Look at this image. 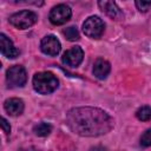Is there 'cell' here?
Segmentation results:
<instances>
[{
  "mask_svg": "<svg viewBox=\"0 0 151 151\" xmlns=\"http://www.w3.org/2000/svg\"><path fill=\"white\" fill-rule=\"evenodd\" d=\"M66 124L72 132L81 137H98L111 131L113 120L98 107H74L66 113Z\"/></svg>",
  "mask_w": 151,
  "mask_h": 151,
  "instance_id": "obj_1",
  "label": "cell"
},
{
  "mask_svg": "<svg viewBox=\"0 0 151 151\" xmlns=\"http://www.w3.org/2000/svg\"><path fill=\"white\" fill-rule=\"evenodd\" d=\"M33 88L41 94H48L57 90L59 81L57 77L51 72H38L34 74L33 80Z\"/></svg>",
  "mask_w": 151,
  "mask_h": 151,
  "instance_id": "obj_2",
  "label": "cell"
},
{
  "mask_svg": "<svg viewBox=\"0 0 151 151\" xmlns=\"http://www.w3.org/2000/svg\"><path fill=\"white\" fill-rule=\"evenodd\" d=\"M38 20V15L28 9L17 12L9 17V24L19 29H26L33 26Z\"/></svg>",
  "mask_w": 151,
  "mask_h": 151,
  "instance_id": "obj_3",
  "label": "cell"
},
{
  "mask_svg": "<svg viewBox=\"0 0 151 151\" xmlns=\"http://www.w3.org/2000/svg\"><path fill=\"white\" fill-rule=\"evenodd\" d=\"M104 28H105L104 21L97 15L88 17L85 20V22L83 24V31H84L85 35L88 38H92V39L100 38L104 33Z\"/></svg>",
  "mask_w": 151,
  "mask_h": 151,
  "instance_id": "obj_4",
  "label": "cell"
},
{
  "mask_svg": "<svg viewBox=\"0 0 151 151\" xmlns=\"http://www.w3.org/2000/svg\"><path fill=\"white\" fill-rule=\"evenodd\" d=\"M6 81L8 87H22L27 81L26 70L20 65H14L9 67L6 72Z\"/></svg>",
  "mask_w": 151,
  "mask_h": 151,
  "instance_id": "obj_5",
  "label": "cell"
},
{
  "mask_svg": "<svg viewBox=\"0 0 151 151\" xmlns=\"http://www.w3.org/2000/svg\"><path fill=\"white\" fill-rule=\"evenodd\" d=\"M71 15H72L71 8L65 4H60V5L54 6L51 9L48 18L53 25H63L70 20Z\"/></svg>",
  "mask_w": 151,
  "mask_h": 151,
  "instance_id": "obj_6",
  "label": "cell"
},
{
  "mask_svg": "<svg viewBox=\"0 0 151 151\" xmlns=\"http://www.w3.org/2000/svg\"><path fill=\"white\" fill-rule=\"evenodd\" d=\"M83 58H84V51L81 50V47L74 46V47L67 50L63 54L61 61L64 65H66L68 67H77L83 61Z\"/></svg>",
  "mask_w": 151,
  "mask_h": 151,
  "instance_id": "obj_7",
  "label": "cell"
},
{
  "mask_svg": "<svg viewBox=\"0 0 151 151\" xmlns=\"http://www.w3.org/2000/svg\"><path fill=\"white\" fill-rule=\"evenodd\" d=\"M60 48H61L60 41L53 34H48V35L44 37L42 40H41V42H40V50H41V52L45 53V54H47V55H51V57L57 55L60 52Z\"/></svg>",
  "mask_w": 151,
  "mask_h": 151,
  "instance_id": "obj_8",
  "label": "cell"
},
{
  "mask_svg": "<svg viewBox=\"0 0 151 151\" xmlns=\"http://www.w3.org/2000/svg\"><path fill=\"white\" fill-rule=\"evenodd\" d=\"M0 48H1V53L9 59H14L19 55V50L13 45L12 40L8 37H6L4 33L0 34Z\"/></svg>",
  "mask_w": 151,
  "mask_h": 151,
  "instance_id": "obj_9",
  "label": "cell"
},
{
  "mask_svg": "<svg viewBox=\"0 0 151 151\" xmlns=\"http://www.w3.org/2000/svg\"><path fill=\"white\" fill-rule=\"evenodd\" d=\"M98 6L100 7V9L107 14L111 19L114 20H119L123 18V12L120 11V8L117 6L116 2L113 1H98Z\"/></svg>",
  "mask_w": 151,
  "mask_h": 151,
  "instance_id": "obj_10",
  "label": "cell"
},
{
  "mask_svg": "<svg viewBox=\"0 0 151 151\" xmlns=\"http://www.w3.org/2000/svg\"><path fill=\"white\" fill-rule=\"evenodd\" d=\"M4 107L9 116H19L24 111V101L19 98H9L5 101Z\"/></svg>",
  "mask_w": 151,
  "mask_h": 151,
  "instance_id": "obj_11",
  "label": "cell"
},
{
  "mask_svg": "<svg viewBox=\"0 0 151 151\" xmlns=\"http://www.w3.org/2000/svg\"><path fill=\"white\" fill-rule=\"evenodd\" d=\"M111 71L110 63L103 58H98L93 64V74L98 79H105Z\"/></svg>",
  "mask_w": 151,
  "mask_h": 151,
  "instance_id": "obj_12",
  "label": "cell"
},
{
  "mask_svg": "<svg viewBox=\"0 0 151 151\" xmlns=\"http://www.w3.org/2000/svg\"><path fill=\"white\" fill-rule=\"evenodd\" d=\"M33 131L37 136L39 137H46L51 133L52 131V125L47 124V123H39L33 127Z\"/></svg>",
  "mask_w": 151,
  "mask_h": 151,
  "instance_id": "obj_13",
  "label": "cell"
},
{
  "mask_svg": "<svg viewBox=\"0 0 151 151\" xmlns=\"http://www.w3.org/2000/svg\"><path fill=\"white\" fill-rule=\"evenodd\" d=\"M136 117L142 122H147L151 119V107L150 106H142L137 110Z\"/></svg>",
  "mask_w": 151,
  "mask_h": 151,
  "instance_id": "obj_14",
  "label": "cell"
},
{
  "mask_svg": "<svg viewBox=\"0 0 151 151\" xmlns=\"http://www.w3.org/2000/svg\"><path fill=\"white\" fill-rule=\"evenodd\" d=\"M63 34H64V35L66 37V39L70 40V41H76V40L79 39V32H78L77 27H74V26H70V27L65 28V29L63 31Z\"/></svg>",
  "mask_w": 151,
  "mask_h": 151,
  "instance_id": "obj_15",
  "label": "cell"
},
{
  "mask_svg": "<svg viewBox=\"0 0 151 151\" xmlns=\"http://www.w3.org/2000/svg\"><path fill=\"white\" fill-rule=\"evenodd\" d=\"M140 145L143 147H149L151 146V127L147 129L140 137Z\"/></svg>",
  "mask_w": 151,
  "mask_h": 151,
  "instance_id": "obj_16",
  "label": "cell"
},
{
  "mask_svg": "<svg viewBox=\"0 0 151 151\" xmlns=\"http://www.w3.org/2000/svg\"><path fill=\"white\" fill-rule=\"evenodd\" d=\"M134 4L140 12H147L151 7V1H136Z\"/></svg>",
  "mask_w": 151,
  "mask_h": 151,
  "instance_id": "obj_17",
  "label": "cell"
},
{
  "mask_svg": "<svg viewBox=\"0 0 151 151\" xmlns=\"http://www.w3.org/2000/svg\"><path fill=\"white\" fill-rule=\"evenodd\" d=\"M1 127H2V130H4V132L5 133H9L11 132V126H9V123L5 119V118H1Z\"/></svg>",
  "mask_w": 151,
  "mask_h": 151,
  "instance_id": "obj_18",
  "label": "cell"
},
{
  "mask_svg": "<svg viewBox=\"0 0 151 151\" xmlns=\"http://www.w3.org/2000/svg\"><path fill=\"white\" fill-rule=\"evenodd\" d=\"M88 151H106V150H105V147L101 146V145H96V146H92Z\"/></svg>",
  "mask_w": 151,
  "mask_h": 151,
  "instance_id": "obj_19",
  "label": "cell"
}]
</instances>
